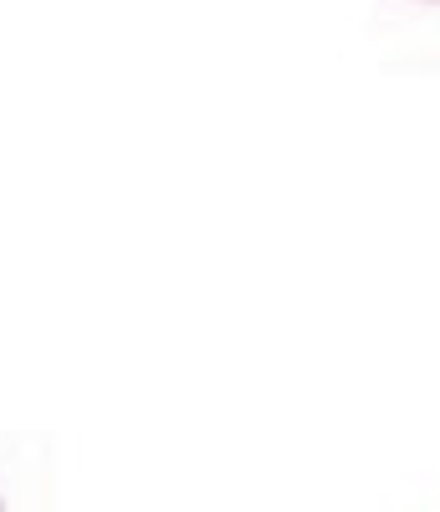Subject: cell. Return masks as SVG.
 I'll list each match as a JSON object with an SVG mask.
<instances>
[{
	"instance_id": "cell-1",
	"label": "cell",
	"mask_w": 440,
	"mask_h": 512,
	"mask_svg": "<svg viewBox=\"0 0 440 512\" xmlns=\"http://www.w3.org/2000/svg\"><path fill=\"white\" fill-rule=\"evenodd\" d=\"M0 512H6V502H0Z\"/></svg>"
},
{
	"instance_id": "cell-2",
	"label": "cell",
	"mask_w": 440,
	"mask_h": 512,
	"mask_svg": "<svg viewBox=\"0 0 440 512\" xmlns=\"http://www.w3.org/2000/svg\"><path fill=\"white\" fill-rule=\"evenodd\" d=\"M435 6H440V0H435Z\"/></svg>"
}]
</instances>
